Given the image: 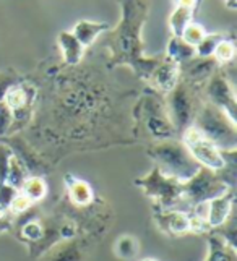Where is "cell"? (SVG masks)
<instances>
[{
    "label": "cell",
    "instance_id": "6da1fadb",
    "mask_svg": "<svg viewBox=\"0 0 237 261\" xmlns=\"http://www.w3.org/2000/svg\"><path fill=\"white\" fill-rule=\"evenodd\" d=\"M117 2L122 12L121 21L109 30L104 38V47L109 52L107 68L112 70L125 65L147 83L153 70L162 59V54L153 57L145 56L141 31L148 20L150 2L148 0H117Z\"/></svg>",
    "mask_w": 237,
    "mask_h": 261
},
{
    "label": "cell",
    "instance_id": "7a4b0ae2",
    "mask_svg": "<svg viewBox=\"0 0 237 261\" xmlns=\"http://www.w3.org/2000/svg\"><path fill=\"white\" fill-rule=\"evenodd\" d=\"M133 133L136 138L141 133L147 135L151 141L179 138L174 125L169 119L168 107L164 102V94L154 91L150 86L143 89L133 106Z\"/></svg>",
    "mask_w": 237,
    "mask_h": 261
},
{
    "label": "cell",
    "instance_id": "3957f363",
    "mask_svg": "<svg viewBox=\"0 0 237 261\" xmlns=\"http://www.w3.org/2000/svg\"><path fill=\"white\" fill-rule=\"evenodd\" d=\"M147 154L154 161V166L164 175L185 182L200 169V164L184 146L180 138L151 141L147 146Z\"/></svg>",
    "mask_w": 237,
    "mask_h": 261
},
{
    "label": "cell",
    "instance_id": "277c9868",
    "mask_svg": "<svg viewBox=\"0 0 237 261\" xmlns=\"http://www.w3.org/2000/svg\"><path fill=\"white\" fill-rule=\"evenodd\" d=\"M237 122L220 107L203 101L195 115L194 127L202 132L221 151L237 149Z\"/></svg>",
    "mask_w": 237,
    "mask_h": 261
},
{
    "label": "cell",
    "instance_id": "5b68a950",
    "mask_svg": "<svg viewBox=\"0 0 237 261\" xmlns=\"http://www.w3.org/2000/svg\"><path fill=\"white\" fill-rule=\"evenodd\" d=\"M203 101L202 86L188 83L182 78H179L177 85L168 94H164L169 119L177 132V137H180V133L190 125H194L195 115Z\"/></svg>",
    "mask_w": 237,
    "mask_h": 261
},
{
    "label": "cell",
    "instance_id": "8992f818",
    "mask_svg": "<svg viewBox=\"0 0 237 261\" xmlns=\"http://www.w3.org/2000/svg\"><path fill=\"white\" fill-rule=\"evenodd\" d=\"M133 185L141 188L158 210H172L182 204V182L164 175L156 166L151 169L148 175L136 178Z\"/></svg>",
    "mask_w": 237,
    "mask_h": 261
},
{
    "label": "cell",
    "instance_id": "52a82bcc",
    "mask_svg": "<svg viewBox=\"0 0 237 261\" xmlns=\"http://www.w3.org/2000/svg\"><path fill=\"white\" fill-rule=\"evenodd\" d=\"M227 188L231 187L215 170L200 166L192 177L182 182V204H185L188 210H194L224 193Z\"/></svg>",
    "mask_w": 237,
    "mask_h": 261
},
{
    "label": "cell",
    "instance_id": "ba28073f",
    "mask_svg": "<svg viewBox=\"0 0 237 261\" xmlns=\"http://www.w3.org/2000/svg\"><path fill=\"white\" fill-rule=\"evenodd\" d=\"M38 93H39L38 86L33 85L26 76L16 80L15 83H12L5 89V93L2 96V102L12 112L13 128L16 125H20L18 127V130H20L25 125H30L33 122V112L36 102H38Z\"/></svg>",
    "mask_w": 237,
    "mask_h": 261
},
{
    "label": "cell",
    "instance_id": "9c48e42d",
    "mask_svg": "<svg viewBox=\"0 0 237 261\" xmlns=\"http://www.w3.org/2000/svg\"><path fill=\"white\" fill-rule=\"evenodd\" d=\"M202 94L205 101L220 107L234 122H237L235 89L227 67H220L208 78V82L202 86Z\"/></svg>",
    "mask_w": 237,
    "mask_h": 261
},
{
    "label": "cell",
    "instance_id": "30bf717a",
    "mask_svg": "<svg viewBox=\"0 0 237 261\" xmlns=\"http://www.w3.org/2000/svg\"><path fill=\"white\" fill-rule=\"evenodd\" d=\"M179 138L202 167L211 169L215 172H218V170H221L224 167L223 151L218 149L202 132L194 127V125H190L188 128L182 132Z\"/></svg>",
    "mask_w": 237,
    "mask_h": 261
},
{
    "label": "cell",
    "instance_id": "8fae6325",
    "mask_svg": "<svg viewBox=\"0 0 237 261\" xmlns=\"http://www.w3.org/2000/svg\"><path fill=\"white\" fill-rule=\"evenodd\" d=\"M153 219L161 232H164L169 237H180L190 233V221L188 213L177 208L172 210H158L154 208Z\"/></svg>",
    "mask_w": 237,
    "mask_h": 261
},
{
    "label": "cell",
    "instance_id": "7c38bea8",
    "mask_svg": "<svg viewBox=\"0 0 237 261\" xmlns=\"http://www.w3.org/2000/svg\"><path fill=\"white\" fill-rule=\"evenodd\" d=\"M220 68L218 62L213 57H194L184 64L179 65L180 78L185 80L188 83H194L198 86H203L208 78L211 76L215 71Z\"/></svg>",
    "mask_w": 237,
    "mask_h": 261
},
{
    "label": "cell",
    "instance_id": "4fadbf2b",
    "mask_svg": "<svg viewBox=\"0 0 237 261\" xmlns=\"http://www.w3.org/2000/svg\"><path fill=\"white\" fill-rule=\"evenodd\" d=\"M179 78H180L179 64H176L174 60L168 59L162 54V59L158 64V67L153 70L151 76L147 82V86L153 88L154 91H158L161 94H168L177 85Z\"/></svg>",
    "mask_w": 237,
    "mask_h": 261
},
{
    "label": "cell",
    "instance_id": "5bb4252c",
    "mask_svg": "<svg viewBox=\"0 0 237 261\" xmlns=\"http://www.w3.org/2000/svg\"><path fill=\"white\" fill-rule=\"evenodd\" d=\"M234 201H235V188H227L221 195H218L213 200H209L206 204V214L205 221L208 224L209 230L216 229L218 226L229 218L234 211Z\"/></svg>",
    "mask_w": 237,
    "mask_h": 261
},
{
    "label": "cell",
    "instance_id": "9a60e30c",
    "mask_svg": "<svg viewBox=\"0 0 237 261\" xmlns=\"http://www.w3.org/2000/svg\"><path fill=\"white\" fill-rule=\"evenodd\" d=\"M86 251V240L78 236L60 240L42 255V261H83Z\"/></svg>",
    "mask_w": 237,
    "mask_h": 261
},
{
    "label": "cell",
    "instance_id": "2e32d148",
    "mask_svg": "<svg viewBox=\"0 0 237 261\" xmlns=\"http://www.w3.org/2000/svg\"><path fill=\"white\" fill-rule=\"evenodd\" d=\"M67 188L68 203L77 210H88L94 204V190L86 180L78 178L74 174H67L63 177Z\"/></svg>",
    "mask_w": 237,
    "mask_h": 261
},
{
    "label": "cell",
    "instance_id": "e0dca14e",
    "mask_svg": "<svg viewBox=\"0 0 237 261\" xmlns=\"http://www.w3.org/2000/svg\"><path fill=\"white\" fill-rule=\"evenodd\" d=\"M57 44L62 52V65L65 67H77L81 64L85 57V47L75 38L72 31H60L57 34Z\"/></svg>",
    "mask_w": 237,
    "mask_h": 261
},
{
    "label": "cell",
    "instance_id": "ac0fdd59",
    "mask_svg": "<svg viewBox=\"0 0 237 261\" xmlns=\"http://www.w3.org/2000/svg\"><path fill=\"white\" fill-rule=\"evenodd\" d=\"M111 30V24L106 21H89V20H80L72 28V34L80 41V44L85 49L89 47L99 36Z\"/></svg>",
    "mask_w": 237,
    "mask_h": 261
},
{
    "label": "cell",
    "instance_id": "d6986e66",
    "mask_svg": "<svg viewBox=\"0 0 237 261\" xmlns=\"http://www.w3.org/2000/svg\"><path fill=\"white\" fill-rule=\"evenodd\" d=\"M205 237L208 242V255L205 261H237V248L226 244L213 232L205 233Z\"/></svg>",
    "mask_w": 237,
    "mask_h": 261
},
{
    "label": "cell",
    "instance_id": "ffe728a7",
    "mask_svg": "<svg viewBox=\"0 0 237 261\" xmlns=\"http://www.w3.org/2000/svg\"><path fill=\"white\" fill-rule=\"evenodd\" d=\"M164 56L180 65V64H184V62L194 59L197 54H195V47L187 44L182 38H179V36H171Z\"/></svg>",
    "mask_w": 237,
    "mask_h": 261
},
{
    "label": "cell",
    "instance_id": "44dd1931",
    "mask_svg": "<svg viewBox=\"0 0 237 261\" xmlns=\"http://www.w3.org/2000/svg\"><path fill=\"white\" fill-rule=\"evenodd\" d=\"M194 8L184 5H174V10L169 15V30L171 36H179L182 38V33L187 28L190 21H194Z\"/></svg>",
    "mask_w": 237,
    "mask_h": 261
},
{
    "label": "cell",
    "instance_id": "7402d4cb",
    "mask_svg": "<svg viewBox=\"0 0 237 261\" xmlns=\"http://www.w3.org/2000/svg\"><path fill=\"white\" fill-rule=\"evenodd\" d=\"M20 193L28 198L33 204H38L44 200L45 195H48V184H45L44 177L30 175L21 185Z\"/></svg>",
    "mask_w": 237,
    "mask_h": 261
},
{
    "label": "cell",
    "instance_id": "603a6c76",
    "mask_svg": "<svg viewBox=\"0 0 237 261\" xmlns=\"http://www.w3.org/2000/svg\"><path fill=\"white\" fill-rule=\"evenodd\" d=\"M140 251V244L138 239L130 236V233H124L121 236L114 244V253L117 258H121L124 261H132L138 256Z\"/></svg>",
    "mask_w": 237,
    "mask_h": 261
},
{
    "label": "cell",
    "instance_id": "cb8c5ba5",
    "mask_svg": "<svg viewBox=\"0 0 237 261\" xmlns=\"http://www.w3.org/2000/svg\"><path fill=\"white\" fill-rule=\"evenodd\" d=\"M234 33H206L205 38L198 42V46L195 47L197 57H213V52L218 47V44L227 39Z\"/></svg>",
    "mask_w": 237,
    "mask_h": 261
},
{
    "label": "cell",
    "instance_id": "d4e9b609",
    "mask_svg": "<svg viewBox=\"0 0 237 261\" xmlns=\"http://www.w3.org/2000/svg\"><path fill=\"white\" fill-rule=\"evenodd\" d=\"M213 59L218 62L220 67H227L234 64V59H235V36L234 34L218 44V47L213 52Z\"/></svg>",
    "mask_w": 237,
    "mask_h": 261
},
{
    "label": "cell",
    "instance_id": "484cf974",
    "mask_svg": "<svg viewBox=\"0 0 237 261\" xmlns=\"http://www.w3.org/2000/svg\"><path fill=\"white\" fill-rule=\"evenodd\" d=\"M205 34H206V31L202 24H198L195 21H190L187 24V28L184 30V33H182V39H184L187 44H190V46L197 47L198 42L205 38Z\"/></svg>",
    "mask_w": 237,
    "mask_h": 261
},
{
    "label": "cell",
    "instance_id": "4316f807",
    "mask_svg": "<svg viewBox=\"0 0 237 261\" xmlns=\"http://www.w3.org/2000/svg\"><path fill=\"white\" fill-rule=\"evenodd\" d=\"M13 227V218L10 214H2L0 216V233L12 230Z\"/></svg>",
    "mask_w": 237,
    "mask_h": 261
},
{
    "label": "cell",
    "instance_id": "83f0119b",
    "mask_svg": "<svg viewBox=\"0 0 237 261\" xmlns=\"http://www.w3.org/2000/svg\"><path fill=\"white\" fill-rule=\"evenodd\" d=\"M174 5H184V7H190L194 8V13H195V0H172Z\"/></svg>",
    "mask_w": 237,
    "mask_h": 261
},
{
    "label": "cell",
    "instance_id": "f1b7e54d",
    "mask_svg": "<svg viewBox=\"0 0 237 261\" xmlns=\"http://www.w3.org/2000/svg\"><path fill=\"white\" fill-rule=\"evenodd\" d=\"M224 4L227 8H231V10H234L235 5H237V0H224Z\"/></svg>",
    "mask_w": 237,
    "mask_h": 261
},
{
    "label": "cell",
    "instance_id": "f546056e",
    "mask_svg": "<svg viewBox=\"0 0 237 261\" xmlns=\"http://www.w3.org/2000/svg\"><path fill=\"white\" fill-rule=\"evenodd\" d=\"M140 261H159V259H156V258H143Z\"/></svg>",
    "mask_w": 237,
    "mask_h": 261
}]
</instances>
